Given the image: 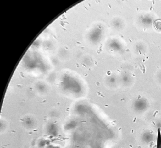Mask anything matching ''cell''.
<instances>
[{"label": "cell", "mask_w": 161, "mask_h": 148, "mask_svg": "<svg viewBox=\"0 0 161 148\" xmlns=\"http://www.w3.org/2000/svg\"><path fill=\"white\" fill-rule=\"evenodd\" d=\"M153 25L157 30L161 31V19L155 20L153 22Z\"/></svg>", "instance_id": "obj_1"}]
</instances>
